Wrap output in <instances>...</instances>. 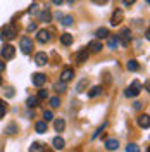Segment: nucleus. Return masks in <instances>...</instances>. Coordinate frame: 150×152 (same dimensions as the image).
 Returning <instances> with one entry per match:
<instances>
[{"mask_svg": "<svg viewBox=\"0 0 150 152\" xmlns=\"http://www.w3.org/2000/svg\"><path fill=\"white\" fill-rule=\"evenodd\" d=\"M47 97H48L47 90H40V92H38V99H40V100H45Z\"/></svg>", "mask_w": 150, "mask_h": 152, "instance_id": "72a5a7b5", "label": "nucleus"}, {"mask_svg": "<svg viewBox=\"0 0 150 152\" xmlns=\"http://www.w3.org/2000/svg\"><path fill=\"white\" fill-rule=\"evenodd\" d=\"M38 102H40V99H38V97H29L28 100H26V105H28V107H36Z\"/></svg>", "mask_w": 150, "mask_h": 152, "instance_id": "a878e982", "label": "nucleus"}, {"mask_svg": "<svg viewBox=\"0 0 150 152\" xmlns=\"http://www.w3.org/2000/svg\"><path fill=\"white\" fill-rule=\"evenodd\" d=\"M29 151H43V147H42L40 142H33L31 145H29Z\"/></svg>", "mask_w": 150, "mask_h": 152, "instance_id": "7c9ffc66", "label": "nucleus"}, {"mask_svg": "<svg viewBox=\"0 0 150 152\" xmlns=\"http://www.w3.org/2000/svg\"><path fill=\"white\" fill-rule=\"evenodd\" d=\"M0 85H2V78H0Z\"/></svg>", "mask_w": 150, "mask_h": 152, "instance_id": "49530a36", "label": "nucleus"}, {"mask_svg": "<svg viewBox=\"0 0 150 152\" xmlns=\"http://www.w3.org/2000/svg\"><path fill=\"white\" fill-rule=\"evenodd\" d=\"M31 81H33L35 86H43L47 83V76L43 75V73H35V75L31 76Z\"/></svg>", "mask_w": 150, "mask_h": 152, "instance_id": "39448f33", "label": "nucleus"}, {"mask_svg": "<svg viewBox=\"0 0 150 152\" xmlns=\"http://www.w3.org/2000/svg\"><path fill=\"white\" fill-rule=\"evenodd\" d=\"M73 76H74V71H73L71 67H67V69H64V71H62V75H60V80L67 83L69 80H73Z\"/></svg>", "mask_w": 150, "mask_h": 152, "instance_id": "ddd939ff", "label": "nucleus"}, {"mask_svg": "<svg viewBox=\"0 0 150 152\" xmlns=\"http://www.w3.org/2000/svg\"><path fill=\"white\" fill-rule=\"evenodd\" d=\"M16 132H17V124L16 123H10L9 126L5 128V133H7V135H14Z\"/></svg>", "mask_w": 150, "mask_h": 152, "instance_id": "bb28decb", "label": "nucleus"}, {"mask_svg": "<svg viewBox=\"0 0 150 152\" xmlns=\"http://www.w3.org/2000/svg\"><path fill=\"white\" fill-rule=\"evenodd\" d=\"M86 85H88V80L84 78V80H81L78 85H76V92L78 94H81V92H84V88H86Z\"/></svg>", "mask_w": 150, "mask_h": 152, "instance_id": "b1692460", "label": "nucleus"}, {"mask_svg": "<svg viewBox=\"0 0 150 152\" xmlns=\"http://www.w3.org/2000/svg\"><path fill=\"white\" fill-rule=\"evenodd\" d=\"M121 23H122V10L117 9V10H114L112 18H111V24H112V26H117V24H121Z\"/></svg>", "mask_w": 150, "mask_h": 152, "instance_id": "6e6552de", "label": "nucleus"}, {"mask_svg": "<svg viewBox=\"0 0 150 152\" xmlns=\"http://www.w3.org/2000/svg\"><path fill=\"white\" fill-rule=\"evenodd\" d=\"M145 2H147V4H150V0H145Z\"/></svg>", "mask_w": 150, "mask_h": 152, "instance_id": "a18cd8bd", "label": "nucleus"}, {"mask_svg": "<svg viewBox=\"0 0 150 152\" xmlns=\"http://www.w3.org/2000/svg\"><path fill=\"white\" fill-rule=\"evenodd\" d=\"M52 145H54V149H55V151H60V149H64V138H60V137H55V138L52 140Z\"/></svg>", "mask_w": 150, "mask_h": 152, "instance_id": "dca6fc26", "label": "nucleus"}, {"mask_svg": "<svg viewBox=\"0 0 150 152\" xmlns=\"http://www.w3.org/2000/svg\"><path fill=\"white\" fill-rule=\"evenodd\" d=\"M126 69H128V71H138V69H140V64H138L135 59H131V61L126 62Z\"/></svg>", "mask_w": 150, "mask_h": 152, "instance_id": "6ab92c4d", "label": "nucleus"}, {"mask_svg": "<svg viewBox=\"0 0 150 152\" xmlns=\"http://www.w3.org/2000/svg\"><path fill=\"white\" fill-rule=\"evenodd\" d=\"M36 40L40 42V43H47V42L52 40V33L47 31V29H40V31H38V35H36Z\"/></svg>", "mask_w": 150, "mask_h": 152, "instance_id": "0eeeda50", "label": "nucleus"}, {"mask_svg": "<svg viewBox=\"0 0 150 152\" xmlns=\"http://www.w3.org/2000/svg\"><path fill=\"white\" fill-rule=\"evenodd\" d=\"M141 107V102H135V109H140Z\"/></svg>", "mask_w": 150, "mask_h": 152, "instance_id": "37998d69", "label": "nucleus"}, {"mask_svg": "<svg viewBox=\"0 0 150 152\" xmlns=\"http://www.w3.org/2000/svg\"><path fill=\"white\" fill-rule=\"evenodd\" d=\"M117 40H119V43H121L122 47H128V43H130V40H131V29L122 28L121 31H119V35H117Z\"/></svg>", "mask_w": 150, "mask_h": 152, "instance_id": "7ed1b4c3", "label": "nucleus"}, {"mask_svg": "<svg viewBox=\"0 0 150 152\" xmlns=\"http://www.w3.org/2000/svg\"><path fill=\"white\" fill-rule=\"evenodd\" d=\"M5 95H7V97H9V99H12V97H14V88H7V92H5Z\"/></svg>", "mask_w": 150, "mask_h": 152, "instance_id": "c9c22d12", "label": "nucleus"}, {"mask_svg": "<svg viewBox=\"0 0 150 152\" xmlns=\"http://www.w3.org/2000/svg\"><path fill=\"white\" fill-rule=\"evenodd\" d=\"M52 2H54V4H55V5H60V4H62V2H64V0H52Z\"/></svg>", "mask_w": 150, "mask_h": 152, "instance_id": "79ce46f5", "label": "nucleus"}, {"mask_svg": "<svg viewBox=\"0 0 150 152\" xmlns=\"http://www.w3.org/2000/svg\"><path fill=\"white\" fill-rule=\"evenodd\" d=\"M105 126H107V123H103L102 126H100V128H98V130H97V132L93 133V138H97V137H98V135L102 133V130H103V128H105Z\"/></svg>", "mask_w": 150, "mask_h": 152, "instance_id": "f704fd0d", "label": "nucleus"}, {"mask_svg": "<svg viewBox=\"0 0 150 152\" xmlns=\"http://www.w3.org/2000/svg\"><path fill=\"white\" fill-rule=\"evenodd\" d=\"M138 126H141V128H145V130H149V126H150L149 114H141L140 118H138Z\"/></svg>", "mask_w": 150, "mask_h": 152, "instance_id": "f8f14e48", "label": "nucleus"}, {"mask_svg": "<svg viewBox=\"0 0 150 152\" xmlns=\"http://www.w3.org/2000/svg\"><path fill=\"white\" fill-rule=\"evenodd\" d=\"M107 45H109V48H112V50H116V48L119 47V40H117V37H112V38H109V42H107Z\"/></svg>", "mask_w": 150, "mask_h": 152, "instance_id": "5701e85b", "label": "nucleus"}, {"mask_svg": "<svg viewBox=\"0 0 150 152\" xmlns=\"http://www.w3.org/2000/svg\"><path fill=\"white\" fill-rule=\"evenodd\" d=\"M136 0H122V4H124V7H130V5H133Z\"/></svg>", "mask_w": 150, "mask_h": 152, "instance_id": "e433bc0d", "label": "nucleus"}, {"mask_svg": "<svg viewBox=\"0 0 150 152\" xmlns=\"http://www.w3.org/2000/svg\"><path fill=\"white\" fill-rule=\"evenodd\" d=\"M43 119H45V121H52V119H54V113H52V111H45V113H43Z\"/></svg>", "mask_w": 150, "mask_h": 152, "instance_id": "473e14b6", "label": "nucleus"}, {"mask_svg": "<svg viewBox=\"0 0 150 152\" xmlns=\"http://www.w3.org/2000/svg\"><path fill=\"white\" fill-rule=\"evenodd\" d=\"M38 12V5H31V9H29V14H36Z\"/></svg>", "mask_w": 150, "mask_h": 152, "instance_id": "58836bf2", "label": "nucleus"}, {"mask_svg": "<svg viewBox=\"0 0 150 152\" xmlns=\"http://www.w3.org/2000/svg\"><path fill=\"white\" fill-rule=\"evenodd\" d=\"M0 56H2V59H5V61H10V59H14V56H16V48L12 47V45H9V43H5L2 47V50H0Z\"/></svg>", "mask_w": 150, "mask_h": 152, "instance_id": "20e7f679", "label": "nucleus"}, {"mask_svg": "<svg viewBox=\"0 0 150 152\" xmlns=\"http://www.w3.org/2000/svg\"><path fill=\"white\" fill-rule=\"evenodd\" d=\"M35 29H36V24H35V23H31V24L28 26V31H35Z\"/></svg>", "mask_w": 150, "mask_h": 152, "instance_id": "ea45409f", "label": "nucleus"}, {"mask_svg": "<svg viewBox=\"0 0 150 152\" xmlns=\"http://www.w3.org/2000/svg\"><path fill=\"white\" fill-rule=\"evenodd\" d=\"M35 62H36V66H45L48 62V56L45 52H40V54L35 56Z\"/></svg>", "mask_w": 150, "mask_h": 152, "instance_id": "1a4fd4ad", "label": "nucleus"}, {"mask_svg": "<svg viewBox=\"0 0 150 152\" xmlns=\"http://www.w3.org/2000/svg\"><path fill=\"white\" fill-rule=\"evenodd\" d=\"M140 92H141V85H140V81H133L131 85L128 86L126 90H124V95L128 97V99H133V97H136V95H140Z\"/></svg>", "mask_w": 150, "mask_h": 152, "instance_id": "f03ea898", "label": "nucleus"}, {"mask_svg": "<svg viewBox=\"0 0 150 152\" xmlns=\"http://www.w3.org/2000/svg\"><path fill=\"white\" fill-rule=\"evenodd\" d=\"M88 48H90L92 52H100V50H102V43H100V42H97V40H93V42H90V43H88Z\"/></svg>", "mask_w": 150, "mask_h": 152, "instance_id": "a211bd4d", "label": "nucleus"}, {"mask_svg": "<svg viewBox=\"0 0 150 152\" xmlns=\"http://www.w3.org/2000/svg\"><path fill=\"white\" fill-rule=\"evenodd\" d=\"M140 151V147L136 145V143H130V145H126V152H138Z\"/></svg>", "mask_w": 150, "mask_h": 152, "instance_id": "c756f323", "label": "nucleus"}, {"mask_svg": "<svg viewBox=\"0 0 150 152\" xmlns=\"http://www.w3.org/2000/svg\"><path fill=\"white\" fill-rule=\"evenodd\" d=\"M88 56H90V50H88V48H83V50H79V52L76 54V62L83 64L84 61L88 59Z\"/></svg>", "mask_w": 150, "mask_h": 152, "instance_id": "9d476101", "label": "nucleus"}, {"mask_svg": "<svg viewBox=\"0 0 150 152\" xmlns=\"http://www.w3.org/2000/svg\"><path fill=\"white\" fill-rule=\"evenodd\" d=\"M102 92H103V88L102 86H93L90 92H88V97L90 99H95V97H98V95H102Z\"/></svg>", "mask_w": 150, "mask_h": 152, "instance_id": "f3484780", "label": "nucleus"}, {"mask_svg": "<svg viewBox=\"0 0 150 152\" xmlns=\"http://www.w3.org/2000/svg\"><path fill=\"white\" fill-rule=\"evenodd\" d=\"M17 35V28L14 26V24H7L5 28L0 31V38L4 40V42H7V40H12V38H16Z\"/></svg>", "mask_w": 150, "mask_h": 152, "instance_id": "f257e3e1", "label": "nucleus"}, {"mask_svg": "<svg viewBox=\"0 0 150 152\" xmlns=\"http://www.w3.org/2000/svg\"><path fill=\"white\" fill-rule=\"evenodd\" d=\"M54 90H55L57 94H64V92L67 90L66 81H62V80H60V81H57L55 85H54Z\"/></svg>", "mask_w": 150, "mask_h": 152, "instance_id": "4468645a", "label": "nucleus"}, {"mask_svg": "<svg viewBox=\"0 0 150 152\" xmlns=\"http://www.w3.org/2000/svg\"><path fill=\"white\" fill-rule=\"evenodd\" d=\"M95 37H97V38H107V37H109V29H107V28L97 29V31H95Z\"/></svg>", "mask_w": 150, "mask_h": 152, "instance_id": "4be33fe9", "label": "nucleus"}, {"mask_svg": "<svg viewBox=\"0 0 150 152\" xmlns=\"http://www.w3.org/2000/svg\"><path fill=\"white\" fill-rule=\"evenodd\" d=\"M21 50L24 52V54H29L31 50H33V40L28 37L21 38Z\"/></svg>", "mask_w": 150, "mask_h": 152, "instance_id": "423d86ee", "label": "nucleus"}, {"mask_svg": "<svg viewBox=\"0 0 150 152\" xmlns=\"http://www.w3.org/2000/svg\"><path fill=\"white\" fill-rule=\"evenodd\" d=\"M35 130H36V133H45L47 132V121H38L35 124Z\"/></svg>", "mask_w": 150, "mask_h": 152, "instance_id": "412c9836", "label": "nucleus"}, {"mask_svg": "<svg viewBox=\"0 0 150 152\" xmlns=\"http://www.w3.org/2000/svg\"><path fill=\"white\" fill-rule=\"evenodd\" d=\"M93 4H97V5H103V4H107L109 0H92Z\"/></svg>", "mask_w": 150, "mask_h": 152, "instance_id": "4c0bfd02", "label": "nucleus"}, {"mask_svg": "<svg viewBox=\"0 0 150 152\" xmlns=\"http://www.w3.org/2000/svg\"><path fill=\"white\" fill-rule=\"evenodd\" d=\"M105 149L107 151H117L119 149V142L116 138H109V140H105Z\"/></svg>", "mask_w": 150, "mask_h": 152, "instance_id": "9b49d317", "label": "nucleus"}, {"mask_svg": "<svg viewBox=\"0 0 150 152\" xmlns=\"http://www.w3.org/2000/svg\"><path fill=\"white\" fill-rule=\"evenodd\" d=\"M54 126H55V130H57V132H62V130L66 128V121H64V119H55Z\"/></svg>", "mask_w": 150, "mask_h": 152, "instance_id": "393cba45", "label": "nucleus"}, {"mask_svg": "<svg viewBox=\"0 0 150 152\" xmlns=\"http://www.w3.org/2000/svg\"><path fill=\"white\" fill-rule=\"evenodd\" d=\"M38 18H40V21H43V23H48V21L52 19V14H50L48 9H45V10H42V14H40Z\"/></svg>", "mask_w": 150, "mask_h": 152, "instance_id": "aec40b11", "label": "nucleus"}, {"mask_svg": "<svg viewBox=\"0 0 150 152\" xmlns=\"http://www.w3.org/2000/svg\"><path fill=\"white\" fill-rule=\"evenodd\" d=\"M5 113H7V104L4 100H0V119L5 116Z\"/></svg>", "mask_w": 150, "mask_h": 152, "instance_id": "c85d7f7f", "label": "nucleus"}, {"mask_svg": "<svg viewBox=\"0 0 150 152\" xmlns=\"http://www.w3.org/2000/svg\"><path fill=\"white\" fill-rule=\"evenodd\" d=\"M50 105H52V107H59V105H60V99H59V97H52V99H50Z\"/></svg>", "mask_w": 150, "mask_h": 152, "instance_id": "2f4dec72", "label": "nucleus"}, {"mask_svg": "<svg viewBox=\"0 0 150 152\" xmlns=\"http://www.w3.org/2000/svg\"><path fill=\"white\" fill-rule=\"evenodd\" d=\"M73 2H74V0H69V4H73Z\"/></svg>", "mask_w": 150, "mask_h": 152, "instance_id": "c03bdc74", "label": "nucleus"}, {"mask_svg": "<svg viewBox=\"0 0 150 152\" xmlns=\"http://www.w3.org/2000/svg\"><path fill=\"white\" fill-rule=\"evenodd\" d=\"M60 43H62V45H66V47H69V45L73 43V35H69V33L60 35Z\"/></svg>", "mask_w": 150, "mask_h": 152, "instance_id": "2eb2a0df", "label": "nucleus"}, {"mask_svg": "<svg viewBox=\"0 0 150 152\" xmlns=\"http://www.w3.org/2000/svg\"><path fill=\"white\" fill-rule=\"evenodd\" d=\"M4 69H5V62H4V61H0V71H4Z\"/></svg>", "mask_w": 150, "mask_h": 152, "instance_id": "a19ab883", "label": "nucleus"}, {"mask_svg": "<svg viewBox=\"0 0 150 152\" xmlns=\"http://www.w3.org/2000/svg\"><path fill=\"white\" fill-rule=\"evenodd\" d=\"M60 19H62L60 23H62L64 26H71V24H73V21H74V19H73V16H62Z\"/></svg>", "mask_w": 150, "mask_h": 152, "instance_id": "cd10ccee", "label": "nucleus"}]
</instances>
